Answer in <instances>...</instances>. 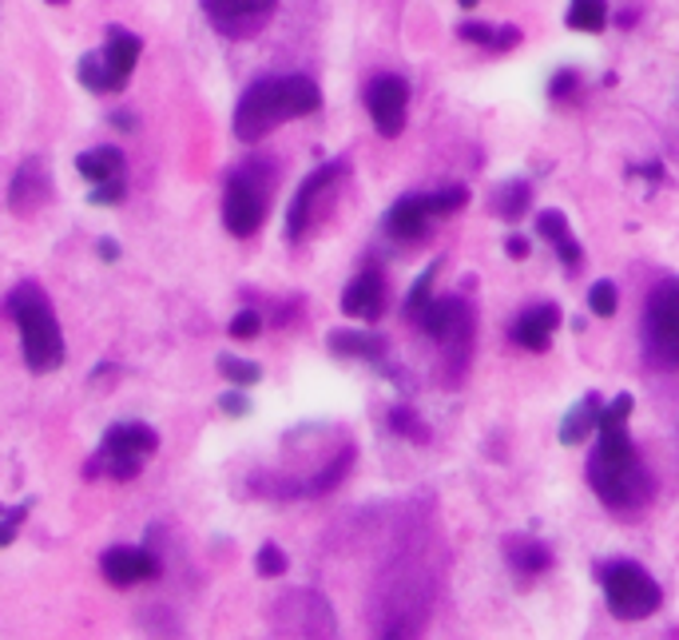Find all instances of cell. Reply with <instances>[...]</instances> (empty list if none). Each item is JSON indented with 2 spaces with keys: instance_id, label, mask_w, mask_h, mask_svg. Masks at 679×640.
<instances>
[{
  "instance_id": "4dcf8cb0",
  "label": "cell",
  "mask_w": 679,
  "mask_h": 640,
  "mask_svg": "<svg viewBox=\"0 0 679 640\" xmlns=\"http://www.w3.org/2000/svg\"><path fill=\"white\" fill-rule=\"evenodd\" d=\"M259 331H263V315H259V310H239L227 327V334L235 339V343H251Z\"/></svg>"
},
{
  "instance_id": "9a60e30c",
  "label": "cell",
  "mask_w": 679,
  "mask_h": 640,
  "mask_svg": "<svg viewBox=\"0 0 679 640\" xmlns=\"http://www.w3.org/2000/svg\"><path fill=\"white\" fill-rule=\"evenodd\" d=\"M438 208H433V199L429 195H402L390 203V211H385V235L390 239H397V244H426L429 235H433V223H438Z\"/></svg>"
},
{
  "instance_id": "d4e9b609",
  "label": "cell",
  "mask_w": 679,
  "mask_h": 640,
  "mask_svg": "<svg viewBox=\"0 0 679 640\" xmlns=\"http://www.w3.org/2000/svg\"><path fill=\"white\" fill-rule=\"evenodd\" d=\"M533 203V191H528V179H513V183H501L493 195V215H501L504 223H516Z\"/></svg>"
},
{
  "instance_id": "7402d4cb",
  "label": "cell",
  "mask_w": 679,
  "mask_h": 640,
  "mask_svg": "<svg viewBox=\"0 0 679 640\" xmlns=\"http://www.w3.org/2000/svg\"><path fill=\"white\" fill-rule=\"evenodd\" d=\"M600 414H604V398L600 394H584L576 406L564 414L560 422V446H584L592 434L600 430Z\"/></svg>"
},
{
  "instance_id": "e0dca14e",
  "label": "cell",
  "mask_w": 679,
  "mask_h": 640,
  "mask_svg": "<svg viewBox=\"0 0 679 640\" xmlns=\"http://www.w3.org/2000/svg\"><path fill=\"white\" fill-rule=\"evenodd\" d=\"M385 303H390V287H385L382 266H362V271L346 283V291H342V298H338L342 315L358 322H378Z\"/></svg>"
},
{
  "instance_id": "d6986e66",
  "label": "cell",
  "mask_w": 679,
  "mask_h": 640,
  "mask_svg": "<svg viewBox=\"0 0 679 640\" xmlns=\"http://www.w3.org/2000/svg\"><path fill=\"white\" fill-rule=\"evenodd\" d=\"M560 319H564V315H560L557 303H533V307H525L513 319L509 339H513L516 346L533 351V354H545L548 346H552V334H557Z\"/></svg>"
},
{
  "instance_id": "ab89813d",
  "label": "cell",
  "mask_w": 679,
  "mask_h": 640,
  "mask_svg": "<svg viewBox=\"0 0 679 640\" xmlns=\"http://www.w3.org/2000/svg\"><path fill=\"white\" fill-rule=\"evenodd\" d=\"M96 251H99V259H104V263H116V259H120V244H116V239H99Z\"/></svg>"
},
{
  "instance_id": "5b68a950",
  "label": "cell",
  "mask_w": 679,
  "mask_h": 640,
  "mask_svg": "<svg viewBox=\"0 0 679 640\" xmlns=\"http://www.w3.org/2000/svg\"><path fill=\"white\" fill-rule=\"evenodd\" d=\"M159 453V434L147 422H116L104 430L96 453L84 465V477H111V482H135L143 474V465Z\"/></svg>"
},
{
  "instance_id": "f1b7e54d",
  "label": "cell",
  "mask_w": 679,
  "mask_h": 640,
  "mask_svg": "<svg viewBox=\"0 0 679 640\" xmlns=\"http://www.w3.org/2000/svg\"><path fill=\"white\" fill-rule=\"evenodd\" d=\"M286 569H290V557H286V553L278 549V545H274V542L259 545V553H254V573L271 581V577H283Z\"/></svg>"
},
{
  "instance_id": "ac0fdd59",
  "label": "cell",
  "mask_w": 679,
  "mask_h": 640,
  "mask_svg": "<svg viewBox=\"0 0 679 640\" xmlns=\"http://www.w3.org/2000/svg\"><path fill=\"white\" fill-rule=\"evenodd\" d=\"M99 573L111 589H135L159 577V557L152 549H140V545H111L99 557Z\"/></svg>"
},
{
  "instance_id": "836d02e7",
  "label": "cell",
  "mask_w": 679,
  "mask_h": 640,
  "mask_svg": "<svg viewBox=\"0 0 679 640\" xmlns=\"http://www.w3.org/2000/svg\"><path fill=\"white\" fill-rule=\"evenodd\" d=\"M576 88H581V72H576V68H560L557 76L548 80V96H552V99L576 96Z\"/></svg>"
},
{
  "instance_id": "83f0119b",
  "label": "cell",
  "mask_w": 679,
  "mask_h": 640,
  "mask_svg": "<svg viewBox=\"0 0 679 640\" xmlns=\"http://www.w3.org/2000/svg\"><path fill=\"white\" fill-rule=\"evenodd\" d=\"M215 366H219L223 382H230V387L251 390L254 382H263V366L251 363V358H239V354H219V358H215Z\"/></svg>"
},
{
  "instance_id": "60d3db41",
  "label": "cell",
  "mask_w": 679,
  "mask_h": 640,
  "mask_svg": "<svg viewBox=\"0 0 679 640\" xmlns=\"http://www.w3.org/2000/svg\"><path fill=\"white\" fill-rule=\"evenodd\" d=\"M616 24H620V28H632V24H635V12L632 9L620 12V16H616Z\"/></svg>"
},
{
  "instance_id": "7a4b0ae2",
  "label": "cell",
  "mask_w": 679,
  "mask_h": 640,
  "mask_svg": "<svg viewBox=\"0 0 679 640\" xmlns=\"http://www.w3.org/2000/svg\"><path fill=\"white\" fill-rule=\"evenodd\" d=\"M318 108H322V92H318V84L310 76H298V72H290V76H263L239 96L230 128H235L242 144H259L278 123L314 116Z\"/></svg>"
},
{
  "instance_id": "8fae6325",
  "label": "cell",
  "mask_w": 679,
  "mask_h": 640,
  "mask_svg": "<svg viewBox=\"0 0 679 640\" xmlns=\"http://www.w3.org/2000/svg\"><path fill=\"white\" fill-rule=\"evenodd\" d=\"M271 629L286 632V637H334V632H338V620H334V613H330L322 593L290 589L286 596L274 601Z\"/></svg>"
},
{
  "instance_id": "ba28073f",
  "label": "cell",
  "mask_w": 679,
  "mask_h": 640,
  "mask_svg": "<svg viewBox=\"0 0 679 640\" xmlns=\"http://www.w3.org/2000/svg\"><path fill=\"white\" fill-rule=\"evenodd\" d=\"M640 346L647 366L679 370V278H664L652 287L640 315Z\"/></svg>"
},
{
  "instance_id": "e575fe53",
  "label": "cell",
  "mask_w": 679,
  "mask_h": 640,
  "mask_svg": "<svg viewBox=\"0 0 679 640\" xmlns=\"http://www.w3.org/2000/svg\"><path fill=\"white\" fill-rule=\"evenodd\" d=\"M457 36H461V40H469V45L493 48L497 28H493V24H485V21H465V24H457Z\"/></svg>"
},
{
  "instance_id": "cb8c5ba5",
  "label": "cell",
  "mask_w": 679,
  "mask_h": 640,
  "mask_svg": "<svg viewBox=\"0 0 679 640\" xmlns=\"http://www.w3.org/2000/svg\"><path fill=\"white\" fill-rule=\"evenodd\" d=\"M564 24L572 33H604L608 24V0H569V12H564Z\"/></svg>"
},
{
  "instance_id": "30bf717a",
  "label": "cell",
  "mask_w": 679,
  "mask_h": 640,
  "mask_svg": "<svg viewBox=\"0 0 679 640\" xmlns=\"http://www.w3.org/2000/svg\"><path fill=\"white\" fill-rule=\"evenodd\" d=\"M346 176H350V159H346V155H334V159L318 164L314 171L298 183V191L290 195V208H286V239H290V244H302L310 235V227H318V220L326 215L322 203H330V199L338 195Z\"/></svg>"
},
{
  "instance_id": "f35d334b",
  "label": "cell",
  "mask_w": 679,
  "mask_h": 640,
  "mask_svg": "<svg viewBox=\"0 0 679 640\" xmlns=\"http://www.w3.org/2000/svg\"><path fill=\"white\" fill-rule=\"evenodd\" d=\"M108 120L116 123L120 132H135V123H140V120H135V111H123V108H120V111H111Z\"/></svg>"
},
{
  "instance_id": "8d00e7d4",
  "label": "cell",
  "mask_w": 679,
  "mask_h": 640,
  "mask_svg": "<svg viewBox=\"0 0 679 640\" xmlns=\"http://www.w3.org/2000/svg\"><path fill=\"white\" fill-rule=\"evenodd\" d=\"M504 251H509V259H516V263H521V259H528V239L513 232L509 239H504Z\"/></svg>"
},
{
  "instance_id": "52a82bcc",
  "label": "cell",
  "mask_w": 679,
  "mask_h": 640,
  "mask_svg": "<svg viewBox=\"0 0 679 640\" xmlns=\"http://www.w3.org/2000/svg\"><path fill=\"white\" fill-rule=\"evenodd\" d=\"M596 581H600L608 613L616 620H647L664 605L659 581L635 561H620V557L616 561H600L596 565Z\"/></svg>"
},
{
  "instance_id": "d6a6232c",
  "label": "cell",
  "mask_w": 679,
  "mask_h": 640,
  "mask_svg": "<svg viewBox=\"0 0 679 640\" xmlns=\"http://www.w3.org/2000/svg\"><path fill=\"white\" fill-rule=\"evenodd\" d=\"M28 509H33V501H21V506L4 509V521H0V545H4V549L16 542V530H21V521L28 518Z\"/></svg>"
},
{
  "instance_id": "ffe728a7",
  "label": "cell",
  "mask_w": 679,
  "mask_h": 640,
  "mask_svg": "<svg viewBox=\"0 0 679 640\" xmlns=\"http://www.w3.org/2000/svg\"><path fill=\"white\" fill-rule=\"evenodd\" d=\"M533 227H537L540 239H545V244L552 247V251H557L560 266H564L569 275H576V271L584 266V247L576 244V239H572L569 215H564V211H557V208H545L537 215V223H533Z\"/></svg>"
},
{
  "instance_id": "603a6c76",
  "label": "cell",
  "mask_w": 679,
  "mask_h": 640,
  "mask_svg": "<svg viewBox=\"0 0 679 640\" xmlns=\"http://www.w3.org/2000/svg\"><path fill=\"white\" fill-rule=\"evenodd\" d=\"M76 171L88 183H111V179H123V152L120 147H88V152L76 155Z\"/></svg>"
},
{
  "instance_id": "5bb4252c",
  "label": "cell",
  "mask_w": 679,
  "mask_h": 640,
  "mask_svg": "<svg viewBox=\"0 0 679 640\" xmlns=\"http://www.w3.org/2000/svg\"><path fill=\"white\" fill-rule=\"evenodd\" d=\"M330 354L334 358H350V363H366L373 366V370H382V375H390L397 382V387H409L406 375L397 370L394 363H390V343H385L382 334H373V331H330L326 339Z\"/></svg>"
},
{
  "instance_id": "8992f818",
  "label": "cell",
  "mask_w": 679,
  "mask_h": 640,
  "mask_svg": "<svg viewBox=\"0 0 679 640\" xmlns=\"http://www.w3.org/2000/svg\"><path fill=\"white\" fill-rule=\"evenodd\" d=\"M421 334L433 339L441 351L450 354V387H457L465 370H469V354H473V334H477V315H473L469 298L461 295H445V298H433L426 310H421V319H417Z\"/></svg>"
},
{
  "instance_id": "1f68e13d",
  "label": "cell",
  "mask_w": 679,
  "mask_h": 640,
  "mask_svg": "<svg viewBox=\"0 0 679 640\" xmlns=\"http://www.w3.org/2000/svg\"><path fill=\"white\" fill-rule=\"evenodd\" d=\"M123 195H128V183H123V179H111V183H92L88 203L92 208H116V203H123Z\"/></svg>"
},
{
  "instance_id": "3957f363",
  "label": "cell",
  "mask_w": 679,
  "mask_h": 640,
  "mask_svg": "<svg viewBox=\"0 0 679 640\" xmlns=\"http://www.w3.org/2000/svg\"><path fill=\"white\" fill-rule=\"evenodd\" d=\"M4 315H9L12 327L21 331L24 366H28L33 375H52V370L64 366V358H68L64 334H60L52 303H48V295L36 287V283H16V287L4 295Z\"/></svg>"
},
{
  "instance_id": "6da1fadb",
  "label": "cell",
  "mask_w": 679,
  "mask_h": 640,
  "mask_svg": "<svg viewBox=\"0 0 679 640\" xmlns=\"http://www.w3.org/2000/svg\"><path fill=\"white\" fill-rule=\"evenodd\" d=\"M588 486L612 513H640L656 497V477L635 450L628 422L596 430V450L588 453Z\"/></svg>"
},
{
  "instance_id": "277c9868",
  "label": "cell",
  "mask_w": 679,
  "mask_h": 640,
  "mask_svg": "<svg viewBox=\"0 0 679 640\" xmlns=\"http://www.w3.org/2000/svg\"><path fill=\"white\" fill-rule=\"evenodd\" d=\"M278 171L266 155H251L227 171L223 179V227L235 239H254L263 232L266 215H271V199Z\"/></svg>"
},
{
  "instance_id": "f546056e",
  "label": "cell",
  "mask_w": 679,
  "mask_h": 640,
  "mask_svg": "<svg viewBox=\"0 0 679 640\" xmlns=\"http://www.w3.org/2000/svg\"><path fill=\"white\" fill-rule=\"evenodd\" d=\"M616 307H620L616 283H608V278H600V283H592V291H588V310H592V315H596V319H612Z\"/></svg>"
},
{
  "instance_id": "44dd1931",
  "label": "cell",
  "mask_w": 679,
  "mask_h": 640,
  "mask_svg": "<svg viewBox=\"0 0 679 640\" xmlns=\"http://www.w3.org/2000/svg\"><path fill=\"white\" fill-rule=\"evenodd\" d=\"M501 553L504 561H509V569L521 577H545L557 565V553L548 549L540 537H528V533H509L501 542Z\"/></svg>"
},
{
  "instance_id": "4316f807",
  "label": "cell",
  "mask_w": 679,
  "mask_h": 640,
  "mask_svg": "<svg viewBox=\"0 0 679 640\" xmlns=\"http://www.w3.org/2000/svg\"><path fill=\"white\" fill-rule=\"evenodd\" d=\"M385 426L397 434V438H406V442L414 446H429V438H433V430H429L426 422H421V414L409 406H394L390 414H385Z\"/></svg>"
},
{
  "instance_id": "484cf974",
  "label": "cell",
  "mask_w": 679,
  "mask_h": 640,
  "mask_svg": "<svg viewBox=\"0 0 679 640\" xmlns=\"http://www.w3.org/2000/svg\"><path fill=\"white\" fill-rule=\"evenodd\" d=\"M438 275H441V259H433V263L421 271V275L414 278V287L406 291V303H402V315H406L409 322H417L421 319V310L433 303V283H438Z\"/></svg>"
},
{
  "instance_id": "7c38bea8",
  "label": "cell",
  "mask_w": 679,
  "mask_h": 640,
  "mask_svg": "<svg viewBox=\"0 0 679 640\" xmlns=\"http://www.w3.org/2000/svg\"><path fill=\"white\" fill-rule=\"evenodd\" d=\"M366 111H370L373 132L385 135V140H397L406 132L409 120V84L394 72H382L366 84Z\"/></svg>"
},
{
  "instance_id": "b9f144b4",
  "label": "cell",
  "mask_w": 679,
  "mask_h": 640,
  "mask_svg": "<svg viewBox=\"0 0 679 640\" xmlns=\"http://www.w3.org/2000/svg\"><path fill=\"white\" fill-rule=\"evenodd\" d=\"M461 9H477V0H457Z\"/></svg>"
},
{
  "instance_id": "9c48e42d",
  "label": "cell",
  "mask_w": 679,
  "mask_h": 640,
  "mask_svg": "<svg viewBox=\"0 0 679 640\" xmlns=\"http://www.w3.org/2000/svg\"><path fill=\"white\" fill-rule=\"evenodd\" d=\"M140 56H143L140 36L120 28V24H111L108 36H104V48H99V52L80 56L76 80L88 92H96V96L123 92L128 88V80H132L135 64H140Z\"/></svg>"
},
{
  "instance_id": "7bdbcfd3",
  "label": "cell",
  "mask_w": 679,
  "mask_h": 640,
  "mask_svg": "<svg viewBox=\"0 0 679 640\" xmlns=\"http://www.w3.org/2000/svg\"><path fill=\"white\" fill-rule=\"evenodd\" d=\"M48 4H68V0H48Z\"/></svg>"
},
{
  "instance_id": "2e32d148",
  "label": "cell",
  "mask_w": 679,
  "mask_h": 640,
  "mask_svg": "<svg viewBox=\"0 0 679 640\" xmlns=\"http://www.w3.org/2000/svg\"><path fill=\"white\" fill-rule=\"evenodd\" d=\"M48 199H52V171L40 155H28L9 179V211L28 220L40 208H48Z\"/></svg>"
},
{
  "instance_id": "d590c367",
  "label": "cell",
  "mask_w": 679,
  "mask_h": 640,
  "mask_svg": "<svg viewBox=\"0 0 679 640\" xmlns=\"http://www.w3.org/2000/svg\"><path fill=\"white\" fill-rule=\"evenodd\" d=\"M219 410L227 414V418H247V414H251V398H247V390L242 387H230L219 394Z\"/></svg>"
},
{
  "instance_id": "74e56055",
  "label": "cell",
  "mask_w": 679,
  "mask_h": 640,
  "mask_svg": "<svg viewBox=\"0 0 679 640\" xmlns=\"http://www.w3.org/2000/svg\"><path fill=\"white\" fill-rule=\"evenodd\" d=\"M632 176H644V179H652V183H664V164H640V167H632Z\"/></svg>"
},
{
  "instance_id": "4fadbf2b",
  "label": "cell",
  "mask_w": 679,
  "mask_h": 640,
  "mask_svg": "<svg viewBox=\"0 0 679 640\" xmlns=\"http://www.w3.org/2000/svg\"><path fill=\"white\" fill-rule=\"evenodd\" d=\"M211 28L227 40H251L271 24L278 0H199Z\"/></svg>"
}]
</instances>
